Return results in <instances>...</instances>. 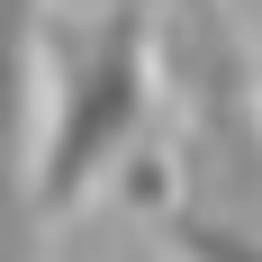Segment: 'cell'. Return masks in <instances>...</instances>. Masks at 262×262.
I'll use <instances>...</instances> for the list:
<instances>
[{"label":"cell","mask_w":262,"mask_h":262,"mask_svg":"<svg viewBox=\"0 0 262 262\" xmlns=\"http://www.w3.org/2000/svg\"><path fill=\"white\" fill-rule=\"evenodd\" d=\"M154 73H163V27L154 0H108L100 18H54L46 36V127L27 163V217L54 226L73 217L108 172H127L136 136L154 118Z\"/></svg>","instance_id":"6da1fadb"},{"label":"cell","mask_w":262,"mask_h":262,"mask_svg":"<svg viewBox=\"0 0 262 262\" xmlns=\"http://www.w3.org/2000/svg\"><path fill=\"white\" fill-rule=\"evenodd\" d=\"M145 226H154L163 262H262V226L217 208V199H154Z\"/></svg>","instance_id":"7a4b0ae2"}]
</instances>
